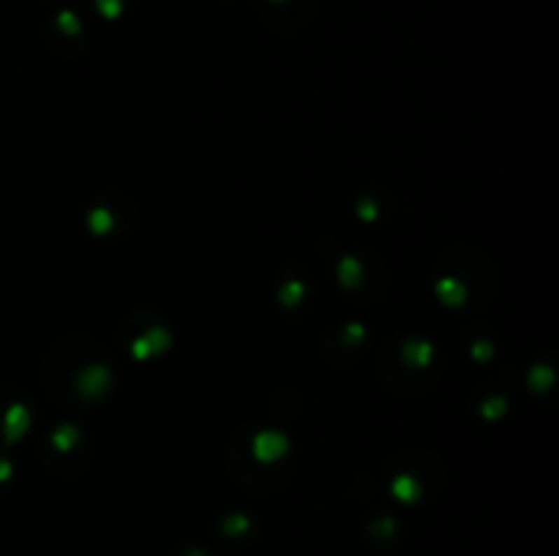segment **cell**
Listing matches in <instances>:
<instances>
[{"instance_id": "obj_1", "label": "cell", "mask_w": 559, "mask_h": 556, "mask_svg": "<svg viewBox=\"0 0 559 556\" xmlns=\"http://www.w3.org/2000/svg\"><path fill=\"white\" fill-rule=\"evenodd\" d=\"M99 8H102L104 14H118V8H120V0H99Z\"/></svg>"}]
</instances>
